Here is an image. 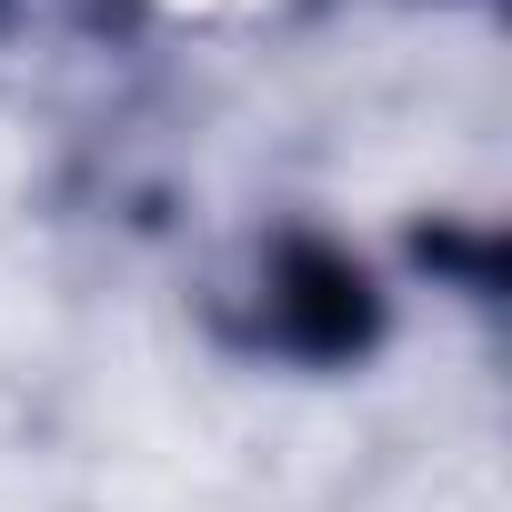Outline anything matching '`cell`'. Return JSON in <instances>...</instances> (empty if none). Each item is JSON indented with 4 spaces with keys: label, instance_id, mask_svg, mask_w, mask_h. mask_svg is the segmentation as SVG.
Listing matches in <instances>:
<instances>
[{
    "label": "cell",
    "instance_id": "cell-1",
    "mask_svg": "<svg viewBox=\"0 0 512 512\" xmlns=\"http://www.w3.org/2000/svg\"><path fill=\"white\" fill-rule=\"evenodd\" d=\"M272 332H282L292 352H312V362L362 352V342H372V292H362V272L342 262V251H322V241H282V262H272Z\"/></svg>",
    "mask_w": 512,
    "mask_h": 512
}]
</instances>
